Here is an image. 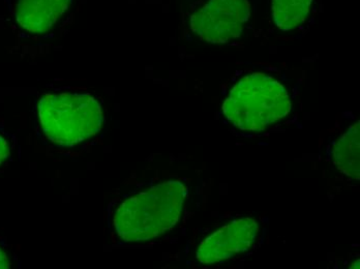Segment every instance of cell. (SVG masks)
<instances>
[{"mask_svg": "<svg viewBox=\"0 0 360 269\" xmlns=\"http://www.w3.org/2000/svg\"><path fill=\"white\" fill-rule=\"evenodd\" d=\"M188 197L179 181H167L129 197L113 216L116 235L124 242H147L173 229Z\"/></svg>", "mask_w": 360, "mask_h": 269, "instance_id": "6da1fadb", "label": "cell"}, {"mask_svg": "<svg viewBox=\"0 0 360 269\" xmlns=\"http://www.w3.org/2000/svg\"><path fill=\"white\" fill-rule=\"evenodd\" d=\"M292 109L288 89L265 73H250L234 83L224 100L226 119L245 132H262Z\"/></svg>", "mask_w": 360, "mask_h": 269, "instance_id": "7a4b0ae2", "label": "cell"}, {"mask_svg": "<svg viewBox=\"0 0 360 269\" xmlns=\"http://www.w3.org/2000/svg\"><path fill=\"white\" fill-rule=\"evenodd\" d=\"M39 119L46 137L59 146H74L102 130L100 103L87 93H49L39 100Z\"/></svg>", "mask_w": 360, "mask_h": 269, "instance_id": "3957f363", "label": "cell"}, {"mask_svg": "<svg viewBox=\"0 0 360 269\" xmlns=\"http://www.w3.org/2000/svg\"><path fill=\"white\" fill-rule=\"evenodd\" d=\"M251 17L249 0H199L190 15L192 32L210 44L239 38Z\"/></svg>", "mask_w": 360, "mask_h": 269, "instance_id": "277c9868", "label": "cell"}, {"mask_svg": "<svg viewBox=\"0 0 360 269\" xmlns=\"http://www.w3.org/2000/svg\"><path fill=\"white\" fill-rule=\"evenodd\" d=\"M258 229V223L255 218L233 221L201 242L196 254L197 260L201 264L212 265L245 253L254 244Z\"/></svg>", "mask_w": 360, "mask_h": 269, "instance_id": "5b68a950", "label": "cell"}, {"mask_svg": "<svg viewBox=\"0 0 360 269\" xmlns=\"http://www.w3.org/2000/svg\"><path fill=\"white\" fill-rule=\"evenodd\" d=\"M71 0H17L15 18L32 34L49 32L69 8Z\"/></svg>", "mask_w": 360, "mask_h": 269, "instance_id": "8992f818", "label": "cell"}, {"mask_svg": "<svg viewBox=\"0 0 360 269\" xmlns=\"http://www.w3.org/2000/svg\"><path fill=\"white\" fill-rule=\"evenodd\" d=\"M333 159L338 169L348 178H360V126L359 122L353 124L335 142Z\"/></svg>", "mask_w": 360, "mask_h": 269, "instance_id": "52a82bcc", "label": "cell"}, {"mask_svg": "<svg viewBox=\"0 0 360 269\" xmlns=\"http://www.w3.org/2000/svg\"><path fill=\"white\" fill-rule=\"evenodd\" d=\"M314 0H271L274 23L282 32H291L306 22Z\"/></svg>", "mask_w": 360, "mask_h": 269, "instance_id": "ba28073f", "label": "cell"}, {"mask_svg": "<svg viewBox=\"0 0 360 269\" xmlns=\"http://www.w3.org/2000/svg\"><path fill=\"white\" fill-rule=\"evenodd\" d=\"M10 146L4 136L0 135V165L10 157Z\"/></svg>", "mask_w": 360, "mask_h": 269, "instance_id": "9c48e42d", "label": "cell"}, {"mask_svg": "<svg viewBox=\"0 0 360 269\" xmlns=\"http://www.w3.org/2000/svg\"><path fill=\"white\" fill-rule=\"evenodd\" d=\"M12 268V262L8 259V254L0 248V269Z\"/></svg>", "mask_w": 360, "mask_h": 269, "instance_id": "30bf717a", "label": "cell"}]
</instances>
